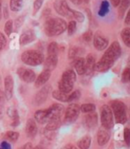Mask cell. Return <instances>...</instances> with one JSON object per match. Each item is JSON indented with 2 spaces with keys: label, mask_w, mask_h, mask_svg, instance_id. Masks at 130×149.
<instances>
[{
  "label": "cell",
  "mask_w": 130,
  "mask_h": 149,
  "mask_svg": "<svg viewBox=\"0 0 130 149\" xmlns=\"http://www.w3.org/2000/svg\"><path fill=\"white\" fill-rule=\"evenodd\" d=\"M121 54V48L118 42H113L106 50L103 57L95 64L94 70L98 72H104L108 70L111 66L114 64V62L120 58Z\"/></svg>",
  "instance_id": "6da1fadb"
},
{
  "label": "cell",
  "mask_w": 130,
  "mask_h": 149,
  "mask_svg": "<svg viewBox=\"0 0 130 149\" xmlns=\"http://www.w3.org/2000/svg\"><path fill=\"white\" fill-rule=\"evenodd\" d=\"M66 28V22L60 18H50L44 23V31L49 36H59L62 34Z\"/></svg>",
  "instance_id": "7a4b0ae2"
},
{
  "label": "cell",
  "mask_w": 130,
  "mask_h": 149,
  "mask_svg": "<svg viewBox=\"0 0 130 149\" xmlns=\"http://www.w3.org/2000/svg\"><path fill=\"white\" fill-rule=\"evenodd\" d=\"M76 80V76L74 71L68 69L65 71L62 74V78L59 83V89L60 91L64 93H69L74 84V82Z\"/></svg>",
  "instance_id": "3957f363"
},
{
  "label": "cell",
  "mask_w": 130,
  "mask_h": 149,
  "mask_svg": "<svg viewBox=\"0 0 130 149\" xmlns=\"http://www.w3.org/2000/svg\"><path fill=\"white\" fill-rule=\"evenodd\" d=\"M21 61L25 64L29 66H38L44 62V57L41 52L30 50V51H26L22 53Z\"/></svg>",
  "instance_id": "277c9868"
},
{
  "label": "cell",
  "mask_w": 130,
  "mask_h": 149,
  "mask_svg": "<svg viewBox=\"0 0 130 149\" xmlns=\"http://www.w3.org/2000/svg\"><path fill=\"white\" fill-rule=\"evenodd\" d=\"M111 110L113 111L117 123H125L127 122V107L122 101L113 100L111 102Z\"/></svg>",
  "instance_id": "5b68a950"
},
{
  "label": "cell",
  "mask_w": 130,
  "mask_h": 149,
  "mask_svg": "<svg viewBox=\"0 0 130 149\" xmlns=\"http://www.w3.org/2000/svg\"><path fill=\"white\" fill-rule=\"evenodd\" d=\"M101 122L105 129H111L113 127V112L107 105H104L101 107Z\"/></svg>",
  "instance_id": "8992f818"
},
{
  "label": "cell",
  "mask_w": 130,
  "mask_h": 149,
  "mask_svg": "<svg viewBox=\"0 0 130 149\" xmlns=\"http://www.w3.org/2000/svg\"><path fill=\"white\" fill-rule=\"evenodd\" d=\"M80 107L77 104H70L66 112H65V123H72L75 122L80 114Z\"/></svg>",
  "instance_id": "52a82bcc"
},
{
  "label": "cell",
  "mask_w": 130,
  "mask_h": 149,
  "mask_svg": "<svg viewBox=\"0 0 130 149\" xmlns=\"http://www.w3.org/2000/svg\"><path fill=\"white\" fill-rule=\"evenodd\" d=\"M54 8L58 13L62 16L72 17V9L68 6L67 3L65 0H58L54 4Z\"/></svg>",
  "instance_id": "ba28073f"
},
{
  "label": "cell",
  "mask_w": 130,
  "mask_h": 149,
  "mask_svg": "<svg viewBox=\"0 0 130 149\" xmlns=\"http://www.w3.org/2000/svg\"><path fill=\"white\" fill-rule=\"evenodd\" d=\"M20 78L24 81L25 83H32L35 80V74L33 70L25 68H20L17 71Z\"/></svg>",
  "instance_id": "9c48e42d"
},
{
  "label": "cell",
  "mask_w": 130,
  "mask_h": 149,
  "mask_svg": "<svg viewBox=\"0 0 130 149\" xmlns=\"http://www.w3.org/2000/svg\"><path fill=\"white\" fill-rule=\"evenodd\" d=\"M93 43H94V46L97 50L98 51H103L104 50L109 44V41L106 37L102 35L100 32H98L93 38Z\"/></svg>",
  "instance_id": "30bf717a"
},
{
  "label": "cell",
  "mask_w": 130,
  "mask_h": 149,
  "mask_svg": "<svg viewBox=\"0 0 130 149\" xmlns=\"http://www.w3.org/2000/svg\"><path fill=\"white\" fill-rule=\"evenodd\" d=\"M48 113H49V120L60 119L61 116L64 113V107L60 104H53L48 108Z\"/></svg>",
  "instance_id": "8fae6325"
},
{
  "label": "cell",
  "mask_w": 130,
  "mask_h": 149,
  "mask_svg": "<svg viewBox=\"0 0 130 149\" xmlns=\"http://www.w3.org/2000/svg\"><path fill=\"white\" fill-rule=\"evenodd\" d=\"M50 89V86L46 85V86L43 87L38 92H37V94L35 95V104L41 105L42 103H44L46 100V99H47V97L49 95Z\"/></svg>",
  "instance_id": "7c38bea8"
},
{
  "label": "cell",
  "mask_w": 130,
  "mask_h": 149,
  "mask_svg": "<svg viewBox=\"0 0 130 149\" xmlns=\"http://www.w3.org/2000/svg\"><path fill=\"white\" fill-rule=\"evenodd\" d=\"M13 93V79L12 76H7L5 79V96L7 100H11Z\"/></svg>",
  "instance_id": "4fadbf2b"
},
{
  "label": "cell",
  "mask_w": 130,
  "mask_h": 149,
  "mask_svg": "<svg viewBox=\"0 0 130 149\" xmlns=\"http://www.w3.org/2000/svg\"><path fill=\"white\" fill-rule=\"evenodd\" d=\"M73 66L75 68L78 74H84L86 73V62L82 58H76L73 61Z\"/></svg>",
  "instance_id": "5bb4252c"
},
{
  "label": "cell",
  "mask_w": 130,
  "mask_h": 149,
  "mask_svg": "<svg viewBox=\"0 0 130 149\" xmlns=\"http://www.w3.org/2000/svg\"><path fill=\"white\" fill-rule=\"evenodd\" d=\"M35 38V36L33 30L29 29V30H26L25 32H23L20 37V44L21 45H28L29 43H31L32 41H34Z\"/></svg>",
  "instance_id": "9a60e30c"
},
{
  "label": "cell",
  "mask_w": 130,
  "mask_h": 149,
  "mask_svg": "<svg viewBox=\"0 0 130 149\" xmlns=\"http://www.w3.org/2000/svg\"><path fill=\"white\" fill-rule=\"evenodd\" d=\"M35 118L37 123H39L41 124L47 123L49 120V113H48V109H42L38 110L35 113Z\"/></svg>",
  "instance_id": "2e32d148"
},
{
  "label": "cell",
  "mask_w": 130,
  "mask_h": 149,
  "mask_svg": "<svg viewBox=\"0 0 130 149\" xmlns=\"http://www.w3.org/2000/svg\"><path fill=\"white\" fill-rule=\"evenodd\" d=\"M50 71L45 69L44 72H42L39 74V77L36 78L35 83V87H41L44 84H45L46 82L50 79Z\"/></svg>",
  "instance_id": "e0dca14e"
},
{
  "label": "cell",
  "mask_w": 130,
  "mask_h": 149,
  "mask_svg": "<svg viewBox=\"0 0 130 149\" xmlns=\"http://www.w3.org/2000/svg\"><path fill=\"white\" fill-rule=\"evenodd\" d=\"M58 64V55H48L47 59L44 61V67L46 70L51 71Z\"/></svg>",
  "instance_id": "ac0fdd59"
},
{
  "label": "cell",
  "mask_w": 130,
  "mask_h": 149,
  "mask_svg": "<svg viewBox=\"0 0 130 149\" xmlns=\"http://www.w3.org/2000/svg\"><path fill=\"white\" fill-rule=\"evenodd\" d=\"M26 133H27L28 137H29V138H34L37 133V126H36L35 122L33 119H29L27 123Z\"/></svg>",
  "instance_id": "d6986e66"
},
{
  "label": "cell",
  "mask_w": 130,
  "mask_h": 149,
  "mask_svg": "<svg viewBox=\"0 0 130 149\" xmlns=\"http://www.w3.org/2000/svg\"><path fill=\"white\" fill-rule=\"evenodd\" d=\"M84 122H85V125H86L87 128H89V129L94 128L96 126L97 123H98V116H97V114L93 113V112H92V113H89V115L85 116Z\"/></svg>",
  "instance_id": "ffe728a7"
},
{
  "label": "cell",
  "mask_w": 130,
  "mask_h": 149,
  "mask_svg": "<svg viewBox=\"0 0 130 149\" xmlns=\"http://www.w3.org/2000/svg\"><path fill=\"white\" fill-rule=\"evenodd\" d=\"M110 139V135L105 130H100L98 133V141L100 146L105 145Z\"/></svg>",
  "instance_id": "44dd1931"
},
{
  "label": "cell",
  "mask_w": 130,
  "mask_h": 149,
  "mask_svg": "<svg viewBox=\"0 0 130 149\" xmlns=\"http://www.w3.org/2000/svg\"><path fill=\"white\" fill-rule=\"evenodd\" d=\"M85 62H86V73H90L94 69V67L96 64V59L94 57V55H92V54L88 55L85 60Z\"/></svg>",
  "instance_id": "7402d4cb"
},
{
  "label": "cell",
  "mask_w": 130,
  "mask_h": 149,
  "mask_svg": "<svg viewBox=\"0 0 130 149\" xmlns=\"http://www.w3.org/2000/svg\"><path fill=\"white\" fill-rule=\"evenodd\" d=\"M8 115L11 118V123L12 126H17L19 123H20V119H19V115H18V112L16 109L14 108H10L8 110Z\"/></svg>",
  "instance_id": "603a6c76"
},
{
  "label": "cell",
  "mask_w": 130,
  "mask_h": 149,
  "mask_svg": "<svg viewBox=\"0 0 130 149\" xmlns=\"http://www.w3.org/2000/svg\"><path fill=\"white\" fill-rule=\"evenodd\" d=\"M60 119H50L47 122L46 130H49V132H53V130H56L60 126Z\"/></svg>",
  "instance_id": "cb8c5ba5"
},
{
  "label": "cell",
  "mask_w": 130,
  "mask_h": 149,
  "mask_svg": "<svg viewBox=\"0 0 130 149\" xmlns=\"http://www.w3.org/2000/svg\"><path fill=\"white\" fill-rule=\"evenodd\" d=\"M52 97L55 100H57L59 101H62V102H67V100H68V95L66 94V93L60 91L59 90L54 91L52 92Z\"/></svg>",
  "instance_id": "d4e9b609"
},
{
  "label": "cell",
  "mask_w": 130,
  "mask_h": 149,
  "mask_svg": "<svg viewBox=\"0 0 130 149\" xmlns=\"http://www.w3.org/2000/svg\"><path fill=\"white\" fill-rule=\"evenodd\" d=\"M82 49H81L80 47H77V46H73L72 48H70L69 50V52H68V57L69 59H72V60H74L76 58H79L78 56L80 54L82 53Z\"/></svg>",
  "instance_id": "484cf974"
},
{
  "label": "cell",
  "mask_w": 130,
  "mask_h": 149,
  "mask_svg": "<svg viewBox=\"0 0 130 149\" xmlns=\"http://www.w3.org/2000/svg\"><path fill=\"white\" fill-rule=\"evenodd\" d=\"M121 38L124 44L127 47H130V28H125L121 31Z\"/></svg>",
  "instance_id": "4316f807"
},
{
  "label": "cell",
  "mask_w": 130,
  "mask_h": 149,
  "mask_svg": "<svg viewBox=\"0 0 130 149\" xmlns=\"http://www.w3.org/2000/svg\"><path fill=\"white\" fill-rule=\"evenodd\" d=\"M23 6V0H10V8L13 12L21 11Z\"/></svg>",
  "instance_id": "83f0119b"
},
{
  "label": "cell",
  "mask_w": 130,
  "mask_h": 149,
  "mask_svg": "<svg viewBox=\"0 0 130 149\" xmlns=\"http://www.w3.org/2000/svg\"><path fill=\"white\" fill-rule=\"evenodd\" d=\"M91 144V139L89 136L83 137L79 142H78V146L80 149H89Z\"/></svg>",
  "instance_id": "f1b7e54d"
},
{
  "label": "cell",
  "mask_w": 130,
  "mask_h": 149,
  "mask_svg": "<svg viewBox=\"0 0 130 149\" xmlns=\"http://www.w3.org/2000/svg\"><path fill=\"white\" fill-rule=\"evenodd\" d=\"M59 45L56 42H52L48 46V55H58Z\"/></svg>",
  "instance_id": "f546056e"
},
{
  "label": "cell",
  "mask_w": 130,
  "mask_h": 149,
  "mask_svg": "<svg viewBox=\"0 0 130 149\" xmlns=\"http://www.w3.org/2000/svg\"><path fill=\"white\" fill-rule=\"evenodd\" d=\"M130 6V0H120V17L123 16L125 11L127 8Z\"/></svg>",
  "instance_id": "4dcf8cb0"
},
{
  "label": "cell",
  "mask_w": 130,
  "mask_h": 149,
  "mask_svg": "<svg viewBox=\"0 0 130 149\" xmlns=\"http://www.w3.org/2000/svg\"><path fill=\"white\" fill-rule=\"evenodd\" d=\"M5 138L11 142H16L19 139V133L15 132H7L5 135Z\"/></svg>",
  "instance_id": "1f68e13d"
},
{
  "label": "cell",
  "mask_w": 130,
  "mask_h": 149,
  "mask_svg": "<svg viewBox=\"0 0 130 149\" xmlns=\"http://www.w3.org/2000/svg\"><path fill=\"white\" fill-rule=\"evenodd\" d=\"M95 106L93 104H83L81 107L80 110L82 113H92L95 110Z\"/></svg>",
  "instance_id": "d6a6232c"
},
{
  "label": "cell",
  "mask_w": 130,
  "mask_h": 149,
  "mask_svg": "<svg viewBox=\"0 0 130 149\" xmlns=\"http://www.w3.org/2000/svg\"><path fill=\"white\" fill-rule=\"evenodd\" d=\"M72 17L75 19V20L79 22H82L84 21V15L82 13L77 12V11L72 10Z\"/></svg>",
  "instance_id": "836d02e7"
},
{
  "label": "cell",
  "mask_w": 130,
  "mask_h": 149,
  "mask_svg": "<svg viewBox=\"0 0 130 149\" xmlns=\"http://www.w3.org/2000/svg\"><path fill=\"white\" fill-rule=\"evenodd\" d=\"M121 78H122L123 83H129L130 82V67L124 69Z\"/></svg>",
  "instance_id": "e575fe53"
},
{
  "label": "cell",
  "mask_w": 130,
  "mask_h": 149,
  "mask_svg": "<svg viewBox=\"0 0 130 149\" xmlns=\"http://www.w3.org/2000/svg\"><path fill=\"white\" fill-rule=\"evenodd\" d=\"M12 29H13V22L12 20L7 21L6 23V26H5V32H6V34L7 36H10L12 34Z\"/></svg>",
  "instance_id": "d590c367"
},
{
  "label": "cell",
  "mask_w": 130,
  "mask_h": 149,
  "mask_svg": "<svg viewBox=\"0 0 130 149\" xmlns=\"http://www.w3.org/2000/svg\"><path fill=\"white\" fill-rule=\"evenodd\" d=\"M108 10H109V4L106 1L102 2L101 7H100V10H99V15H101V16L105 15L108 13Z\"/></svg>",
  "instance_id": "8d00e7d4"
},
{
  "label": "cell",
  "mask_w": 130,
  "mask_h": 149,
  "mask_svg": "<svg viewBox=\"0 0 130 149\" xmlns=\"http://www.w3.org/2000/svg\"><path fill=\"white\" fill-rule=\"evenodd\" d=\"M76 30V22L74 21H72L68 23L67 25V31H68V35L71 36L73 35Z\"/></svg>",
  "instance_id": "74e56055"
},
{
  "label": "cell",
  "mask_w": 130,
  "mask_h": 149,
  "mask_svg": "<svg viewBox=\"0 0 130 149\" xmlns=\"http://www.w3.org/2000/svg\"><path fill=\"white\" fill-rule=\"evenodd\" d=\"M81 96V92L79 91H73L72 94L68 95V100L67 102H71V101H73V100H75L77 99H79Z\"/></svg>",
  "instance_id": "f35d334b"
},
{
  "label": "cell",
  "mask_w": 130,
  "mask_h": 149,
  "mask_svg": "<svg viewBox=\"0 0 130 149\" xmlns=\"http://www.w3.org/2000/svg\"><path fill=\"white\" fill-rule=\"evenodd\" d=\"M124 139L127 146H130V129L125 128L124 130Z\"/></svg>",
  "instance_id": "ab89813d"
},
{
  "label": "cell",
  "mask_w": 130,
  "mask_h": 149,
  "mask_svg": "<svg viewBox=\"0 0 130 149\" xmlns=\"http://www.w3.org/2000/svg\"><path fill=\"white\" fill-rule=\"evenodd\" d=\"M43 3H44V0H35V2H34V13H35L39 11V9L42 7Z\"/></svg>",
  "instance_id": "60d3db41"
},
{
  "label": "cell",
  "mask_w": 130,
  "mask_h": 149,
  "mask_svg": "<svg viewBox=\"0 0 130 149\" xmlns=\"http://www.w3.org/2000/svg\"><path fill=\"white\" fill-rule=\"evenodd\" d=\"M92 37H93V35H92V32L89 30V31H87L85 32L83 35H82V40L86 43H89L91 41L92 39Z\"/></svg>",
  "instance_id": "b9f144b4"
},
{
  "label": "cell",
  "mask_w": 130,
  "mask_h": 149,
  "mask_svg": "<svg viewBox=\"0 0 130 149\" xmlns=\"http://www.w3.org/2000/svg\"><path fill=\"white\" fill-rule=\"evenodd\" d=\"M6 45V39L5 36L0 32V51H2Z\"/></svg>",
  "instance_id": "7bdbcfd3"
},
{
  "label": "cell",
  "mask_w": 130,
  "mask_h": 149,
  "mask_svg": "<svg viewBox=\"0 0 130 149\" xmlns=\"http://www.w3.org/2000/svg\"><path fill=\"white\" fill-rule=\"evenodd\" d=\"M23 21H24V17H22V16L19 17L17 20L15 21V28H16V29H18L19 28L21 27V25L22 24Z\"/></svg>",
  "instance_id": "ee69618b"
},
{
  "label": "cell",
  "mask_w": 130,
  "mask_h": 149,
  "mask_svg": "<svg viewBox=\"0 0 130 149\" xmlns=\"http://www.w3.org/2000/svg\"><path fill=\"white\" fill-rule=\"evenodd\" d=\"M125 23H126L127 25H130V10L127 12V16H126V18H125Z\"/></svg>",
  "instance_id": "f6af8a7d"
},
{
  "label": "cell",
  "mask_w": 130,
  "mask_h": 149,
  "mask_svg": "<svg viewBox=\"0 0 130 149\" xmlns=\"http://www.w3.org/2000/svg\"><path fill=\"white\" fill-rule=\"evenodd\" d=\"M1 148L2 149H11V146H10V145L7 142L4 141V142L1 143Z\"/></svg>",
  "instance_id": "bcb514c9"
},
{
  "label": "cell",
  "mask_w": 130,
  "mask_h": 149,
  "mask_svg": "<svg viewBox=\"0 0 130 149\" xmlns=\"http://www.w3.org/2000/svg\"><path fill=\"white\" fill-rule=\"evenodd\" d=\"M111 4H113V6L114 7H117L120 4V0H111Z\"/></svg>",
  "instance_id": "7dc6e473"
},
{
  "label": "cell",
  "mask_w": 130,
  "mask_h": 149,
  "mask_svg": "<svg viewBox=\"0 0 130 149\" xmlns=\"http://www.w3.org/2000/svg\"><path fill=\"white\" fill-rule=\"evenodd\" d=\"M21 149H32V144L31 143H27Z\"/></svg>",
  "instance_id": "c3c4849f"
},
{
  "label": "cell",
  "mask_w": 130,
  "mask_h": 149,
  "mask_svg": "<svg viewBox=\"0 0 130 149\" xmlns=\"http://www.w3.org/2000/svg\"><path fill=\"white\" fill-rule=\"evenodd\" d=\"M70 1L73 4H75V5H80V4H82V0H70Z\"/></svg>",
  "instance_id": "681fc988"
},
{
  "label": "cell",
  "mask_w": 130,
  "mask_h": 149,
  "mask_svg": "<svg viewBox=\"0 0 130 149\" xmlns=\"http://www.w3.org/2000/svg\"><path fill=\"white\" fill-rule=\"evenodd\" d=\"M1 14H2V2L0 0V20H1Z\"/></svg>",
  "instance_id": "f907efd6"
},
{
  "label": "cell",
  "mask_w": 130,
  "mask_h": 149,
  "mask_svg": "<svg viewBox=\"0 0 130 149\" xmlns=\"http://www.w3.org/2000/svg\"><path fill=\"white\" fill-rule=\"evenodd\" d=\"M2 115H3V109H2V108H0V118H1Z\"/></svg>",
  "instance_id": "816d5d0a"
},
{
  "label": "cell",
  "mask_w": 130,
  "mask_h": 149,
  "mask_svg": "<svg viewBox=\"0 0 130 149\" xmlns=\"http://www.w3.org/2000/svg\"><path fill=\"white\" fill-rule=\"evenodd\" d=\"M34 149H42V147H41V146H36V147L34 148Z\"/></svg>",
  "instance_id": "f5cc1de1"
},
{
  "label": "cell",
  "mask_w": 130,
  "mask_h": 149,
  "mask_svg": "<svg viewBox=\"0 0 130 149\" xmlns=\"http://www.w3.org/2000/svg\"><path fill=\"white\" fill-rule=\"evenodd\" d=\"M83 2H85V3H88V2H89V0H82Z\"/></svg>",
  "instance_id": "db71d44e"
},
{
  "label": "cell",
  "mask_w": 130,
  "mask_h": 149,
  "mask_svg": "<svg viewBox=\"0 0 130 149\" xmlns=\"http://www.w3.org/2000/svg\"><path fill=\"white\" fill-rule=\"evenodd\" d=\"M71 149H76V148H75V147H74V146H72V148H71Z\"/></svg>",
  "instance_id": "11a10c76"
},
{
  "label": "cell",
  "mask_w": 130,
  "mask_h": 149,
  "mask_svg": "<svg viewBox=\"0 0 130 149\" xmlns=\"http://www.w3.org/2000/svg\"><path fill=\"white\" fill-rule=\"evenodd\" d=\"M0 149H2V148H1V147H0Z\"/></svg>",
  "instance_id": "9f6ffc18"
}]
</instances>
